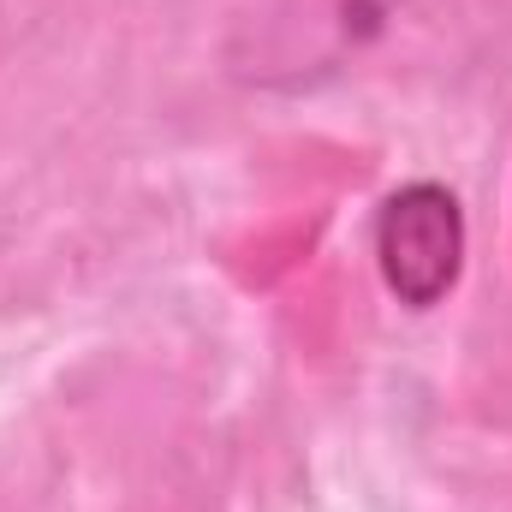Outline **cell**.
I'll list each match as a JSON object with an SVG mask.
<instances>
[{"label": "cell", "mask_w": 512, "mask_h": 512, "mask_svg": "<svg viewBox=\"0 0 512 512\" xmlns=\"http://www.w3.org/2000/svg\"><path fill=\"white\" fill-rule=\"evenodd\" d=\"M376 262L405 310H435L465 268V209L447 185H399L376 215Z\"/></svg>", "instance_id": "6da1fadb"}]
</instances>
